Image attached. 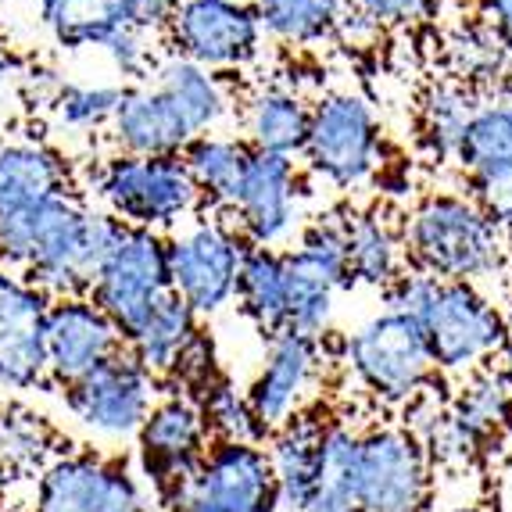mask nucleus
Listing matches in <instances>:
<instances>
[{
    "label": "nucleus",
    "instance_id": "nucleus-1",
    "mask_svg": "<svg viewBox=\"0 0 512 512\" xmlns=\"http://www.w3.org/2000/svg\"><path fill=\"white\" fill-rule=\"evenodd\" d=\"M122 222L101 208H86L76 194H61L0 219V265L26 276L47 298L86 294Z\"/></svg>",
    "mask_w": 512,
    "mask_h": 512
},
{
    "label": "nucleus",
    "instance_id": "nucleus-2",
    "mask_svg": "<svg viewBox=\"0 0 512 512\" xmlns=\"http://www.w3.org/2000/svg\"><path fill=\"white\" fill-rule=\"evenodd\" d=\"M405 262L409 269L441 283L491 280L505 269V237L473 197L434 194L405 222Z\"/></svg>",
    "mask_w": 512,
    "mask_h": 512
},
{
    "label": "nucleus",
    "instance_id": "nucleus-3",
    "mask_svg": "<svg viewBox=\"0 0 512 512\" xmlns=\"http://www.w3.org/2000/svg\"><path fill=\"white\" fill-rule=\"evenodd\" d=\"M337 362L373 402L391 405V409L412 405L419 394L430 391L437 376L419 323L394 308L376 312L348 337H341Z\"/></svg>",
    "mask_w": 512,
    "mask_h": 512
},
{
    "label": "nucleus",
    "instance_id": "nucleus-4",
    "mask_svg": "<svg viewBox=\"0 0 512 512\" xmlns=\"http://www.w3.org/2000/svg\"><path fill=\"white\" fill-rule=\"evenodd\" d=\"M97 197L122 226L162 233L183 226L190 215L201 212V194L187 176L180 158H133L115 154L97 172Z\"/></svg>",
    "mask_w": 512,
    "mask_h": 512
},
{
    "label": "nucleus",
    "instance_id": "nucleus-5",
    "mask_svg": "<svg viewBox=\"0 0 512 512\" xmlns=\"http://www.w3.org/2000/svg\"><path fill=\"white\" fill-rule=\"evenodd\" d=\"M172 294L169 283V255L165 237L137 226H122L115 244L104 255L101 269L94 273L86 298L111 319V326L122 333V341L137 337L140 326L158 312Z\"/></svg>",
    "mask_w": 512,
    "mask_h": 512
},
{
    "label": "nucleus",
    "instance_id": "nucleus-6",
    "mask_svg": "<svg viewBox=\"0 0 512 512\" xmlns=\"http://www.w3.org/2000/svg\"><path fill=\"white\" fill-rule=\"evenodd\" d=\"M427 337L434 373L473 376L487 369L502 348L505 312L473 283H441L437 280L423 316L416 319Z\"/></svg>",
    "mask_w": 512,
    "mask_h": 512
},
{
    "label": "nucleus",
    "instance_id": "nucleus-7",
    "mask_svg": "<svg viewBox=\"0 0 512 512\" xmlns=\"http://www.w3.org/2000/svg\"><path fill=\"white\" fill-rule=\"evenodd\" d=\"M33 512H151L140 473L122 455L61 452L36 473Z\"/></svg>",
    "mask_w": 512,
    "mask_h": 512
},
{
    "label": "nucleus",
    "instance_id": "nucleus-8",
    "mask_svg": "<svg viewBox=\"0 0 512 512\" xmlns=\"http://www.w3.org/2000/svg\"><path fill=\"white\" fill-rule=\"evenodd\" d=\"M248 244L240 240L237 226L226 219H197L187 230L165 237L169 255L172 294L194 312L197 319L215 316L233 305L237 273Z\"/></svg>",
    "mask_w": 512,
    "mask_h": 512
},
{
    "label": "nucleus",
    "instance_id": "nucleus-9",
    "mask_svg": "<svg viewBox=\"0 0 512 512\" xmlns=\"http://www.w3.org/2000/svg\"><path fill=\"white\" fill-rule=\"evenodd\" d=\"M430 502V455L405 423H373L359 437V512H423Z\"/></svg>",
    "mask_w": 512,
    "mask_h": 512
},
{
    "label": "nucleus",
    "instance_id": "nucleus-10",
    "mask_svg": "<svg viewBox=\"0 0 512 512\" xmlns=\"http://www.w3.org/2000/svg\"><path fill=\"white\" fill-rule=\"evenodd\" d=\"M162 512H280L265 444L212 441Z\"/></svg>",
    "mask_w": 512,
    "mask_h": 512
},
{
    "label": "nucleus",
    "instance_id": "nucleus-11",
    "mask_svg": "<svg viewBox=\"0 0 512 512\" xmlns=\"http://www.w3.org/2000/svg\"><path fill=\"white\" fill-rule=\"evenodd\" d=\"M158 394H162V380H154L129 351H122L90 376L61 387V402L86 434H94L97 441L122 444L140 434Z\"/></svg>",
    "mask_w": 512,
    "mask_h": 512
},
{
    "label": "nucleus",
    "instance_id": "nucleus-12",
    "mask_svg": "<svg viewBox=\"0 0 512 512\" xmlns=\"http://www.w3.org/2000/svg\"><path fill=\"white\" fill-rule=\"evenodd\" d=\"M133 441H137L140 480L151 484L154 502L162 509L190 480L197 462L205 459L212 434H208V423L201 416V405L190 394L169 387L158 394V402L151 405L144 427Z\"/></svg>",
    "mask_w": 512,
    "mask_h": 512
},
{
    "label": "nucleus",
    "instance_id": "nucleus-13",
    "mask_svg": "<svg viewBox=\"0 0 512 512\" xmlns=\"http://www.w3.org/2000/svg\"><path fill=\"white\" fill-rule=\"evenodd\" d=\"M316 176L330 187H362L380 165V122L355 94H333L312 108L308 140L301 151Z\"/></svg>",
    "mask_w": 512,
    "mask_h": 512
},
{
    "label": "nucleus",
    "instance_id": "nucleus-14",
    "mask_svg": "<svg viewBox=\"0 0 512 512\" xmlns=\"http://www.w3.org/2000/svg\"><path fill=\"white\" fill-rule=\"evenodd\" d=\"M165 33L176 58L212 72L255 58L262 43V22L255 8L240 0H180Z\"/></svg>",
    "mask_w": 512,
    "mask_h": 512
},
{
    "label": "nucleus",
    "instance_id": "nucleus-15",
    "mask_svg": "<svg viewBox=\"0 0 512 512\" xmlns=\"http://www.w3.org/2000/svg\"><path fill=\"white\" fill-rule=\"evenodd\" d=\"M323 341L298 330H280L265 337V355L255 380L248 384V405L265 434L280 430L305 405H312V387L323 376Z\"/></svg>",
    "mask_w": 512,
    "mask_h": 512
},
{
    "label": "nucleus",
    "instance_id": "nucleus-16",
    "mask_svg": "<svg viewBox=\"0 0 512 512\" xmlns=\"http://www.w3.org/2000/svg\"><path fill=\"white\" fill-rule=\"evenodd\" d=\"M126 351L122 333L86 294L51 298L43 326V355H47V384L69 387L115 355Z\"/></svg>",
    "mask_w": 512,
    "mask_h": 512
},
{
    "label": "nucleus",
    "instance_id": "nucleus-17",
    "mask_svg": "<svg viewBox=\"0 0 512 512\" xmlns=\"http://www.w3.org/2000/svg\"><path fill=\"white\" fill-rule=\"evenodd\" d=\"M298 165L283 154L251 151L244 180L233 197V226L248 248H276L298 226Z\"/></svg>",
    "mask_w": 512,
    "mask_h": 512
},
{
    "label": "nucleus",
    "instance_id": "nucleus-18",
    "mask_svg": "<svg viewBox=\"0 0 512 512\" xmlns=\"http://www.w3.org/2000/svg\"><path fill=\"white\" fill-rule=\"evenodd\" d=\"M51 298L22 273L0 265V387L36 391L47 387L43 326Z\"/></svg>",
    "mask_w": 512,
    "mask_h": 512
},
{
    "label": "nucleus",
    "instance_id": "nucleus-19",
    "mask_svg": "<svg viewBox=\"0 0 512 512\" xmlns=\"http://www.w3.org/2000/svg\"><path fill=\"white\" fill-rule=\"evenodd\" d=\"M108 137L119 154L133 158H180L197 140L176 104L154 83H133L122 90L119 108L108 122Z\"/></svg>",
    "mask_w": 512,
    "mask_h": 512
},
{
    "label": "nucleus",
    "instance_id": "nucleus-20",
    "mask_svg": "<svg viewBox=\"0 0 512 512\" xmlns=\"http://www.w3.org/2000/svg\"><path fill=\"white\" fill-rule=\"evenodd\" d=\"M326 427H330V412L319 409V402H312L298 416L287 419L280 430H273L269 441H265V455H269L280 509L301 512V505L312 495L319 477V462H323Z\"/></svg>",
    "mask_w": 512,
    "mask_h": 512
},
{
    "label": "nucleus",
    "instance_id": "nucleus-21",
    "mask_svg": "<svg viewBox=\"0 0 512 512\" xmlns=\"http://www.w3.org/2000/svg\"><path fill=\"white\" fill-rule=\"evenodd\" d=\"M72 194L69 165L58 151L33 140L22 144H0V219Z\"/></svg>",
    "mask_w": 512,
    "mask_h": 512
},
{
    "label": "nucleus",
    "instance_id": "nucleus-22",
    "mask_svg": "<svg viewBox=\"0 0 512 512\" xmlns=\"http://www.w3.org/2000/svg\"><path fill=\"white\" fill-rule=\"evenodd\" d=\"M344 244H348L351 287L387 291L405 273V240L380 212L344 215Z\"/></svg>",
    "mask_w": 512,
    "mask_h": 512
},
{
    "label": "nucleus",
    "instance_id": "nucleus-23",
    "mask_svg": "<svg viewBox=\"0 0 512 512\" xmlns=\"http://www.w3.org/2000/svg\"><path fill=\"white\" fill-rule=\"evenodd\" d=\"M237 308L248 316L262 337L287 330V269L283 251L276 248H248L237 273Z\"/></svg>",
    "mask_w": 512,
    "mask_h": 512
},
{
    "label": "nucleus",
    "instance_id": "nucleus-24",
    "mask_svg": "<svg viewBox=\"0 0 512 512\" xmlns=\"http://www.w3.org/2000/svg\"><path fill=\"white\" fill-rule=\"evenodd\" d=\"M308 122H312V108L298 94H291V90H262V94L248 101L244 144L251 151L294 158V154L305 151Z\"/></svg>",
    "mask_w": 512,
    "mask_h": 512
},
{
    "label": "nucleus",
    "instance_id": "nucleus-25",
    "mask_svg": "<svg viewBox=\"0 0 512 512\" xmlns=\"http://www.w3.org/2000/svg\"><path fill=\"white\" fill-rule=\"evenodd\" d=\"M40 22L58 47L86 51L133 26V15L129 0H40Z\"/></svg>",
    "mask_w": 512,
    "mask_h": 512
},
{
    "label": "nucleus",
    "instance_id": "nucleus-26",
    "mask_svg": "<svg viewBox=\"0 0 512 512\" xmlns=\"http://www.w3.org/2000/svg\"><path fill=\"white\" fill-rule=\"evenodd\" d=\"M151 83L176 104L194 137H208V129L219 126V119L226 115V94H222L219 79L187 58L172 54V58L158 61Z\"/></svg>",
    "mask_w": 512,
    "mask_h": 512
},
{
    "label": "nucleus",
    "instance_id": "nucleus-27",
    "mask_svg": "<svg viewBox=\"0 0 512 512\" xmlns=\"http://www.w3.org/2000/svg\"><path fill=\"white\" fill-rule=\"evenodd\" d=\"M197 333H201V319H197L176 294H169V298L158 305V312L140 326L137 337H129L126 351L154 376V380L165 384L172 376V369L180 366L183 351L194 344Z\"/></svg>",
    "mask_w": 512,
    "mask_h": 512
},
{
    "label": "nucleus",
    "instance_id": "nucleus-28",
    "mask_svg": "<svg viewBox=\"0 0 512 512\" xmlns=\"http://www.w3.org/2000/svg\"><path fill=\"white\" fill-rule=\"evenodd\" d=\"M359 437L362 430L351 427V419L330 416L323 437V462L308 502L301 512H359L355 505V466H359Z\"/></svg>",
    "mask_w": 512,
    "mask_h": 512
},
{
    "label": "nucleus",
    "instance_id": "nucleus-29",
    "mask_svg": "<svg viewBox=\"0 0 512 512\" xmlns=\"http://www.w3.org/2000/svg\"><path fill=\"white\" fill-rule=\"evenodd\" d=\"M455 162L470 172L473 190L512 176V115L502 104H480L466 122Z\"/></svg>",
    "mask_w": 512,
    "mask_h": 512
},
{
    "label": "nucleus",
    "instance_id": "nucleus-30",
    "mask_svg": "<svg viewBox=\"0 0 512 512\" xmlns=\"http://www.w3.org/2000/svg\"><path fill=\"white\" fill-rule=\"evenodd\" d=\"M248 158L251 147L233 137H197L180 154L183 169L194 180L201 201L219 208V212H230L240 180H244V169H248Z\"/></svg>",
    "mask_w": 512,
    "mask_h": 512
},
{
    "label": "nucleus",
    "instance_id": "nucleus-31",
    "mask_svg": "<svg viewBox=\"0 0 512 512\" xmlns=\"http://www.w3.org/2000/svg\"><path fill=\"white\" fill-rule=\"evenodd\" d=\"M58 452V434L40 412L0 405V484L36 477Z\"/></svg>",
    "mask_w": 512,
    "mask_h": 512
},
{
    "label": "nucleus",
    "instance_id": "nucleus-32",
    "mask_svg": "<svg viewBox=\"0 0 512 512\" xmlns=\"http://www.w3.org/2000/svg\"><path fill=\"white\" fill-rule=\"evenodd\" d=\"M255 15L280 40L312 43L344 26L348 0H255Z\"/></svg>",
    "mask_w": 512,
    "mask_h": 512
},
{
    "label": "nucleus",
    "instance_id": "nucleus-33",
    "mask_svg": "<svg viewBox=\"0 0 512 512\" xmlns=\"http://www.w3.org/2000/svg\"><path fill=\"white\" fill-rule=\"evenodd\" d=\"M448 412H452L480 444H487L498 430H505L512 423L509 380L491 366L466 376V384H462L459 398H455V405Z\"/></svg>",
    "mask_w": 512,
    "mask_h": 512
},
{
    "label": "nucleus",
    "instance_id": "nucleus-34",
    "mask_svg": "<svg viewBox=\"0 0 512 512\" xmlns=\"http://www.w3.org/2000/svg\"><path fill=\"white\" fill-rule=\"evenodd\" d=\"M344 215L348 212H330V215L312 219L305 230H301L298 244L291 248V255L298 258L305 269L323 276L333 291H351L348 244H344Z\"/></svg>",
    "mask_w": 512,
    "mask_h": 512
},
{
    "label": "nucleus",
    "instance_id": "nucleus-35",
    "mask_svg": "<svg viewBox=\"0 0 512 512\" xmlns=\"http://www.w3.org/2000/svg\"><path fill=\"white\" fill-rule=\"evenodd\" d=\"M201 405V416L208 423V434L212 441H237V444H265L269 434L258 427L255 412L248 405V394L233 384L230 376L222 373L212 387L194 398Z\"/></svg>",
    "mask_w": 512,
    "mask_h": 512
},
{
    "label": "nucleus",
    "instance_id": "nucleus-36",
    "mask_svg": "<svg viewBox=\"0 0 512 512\" xmlns=\"http://www.w3.org/2000/svg\"><path fill=\"white\" fill-rule=\"evenodd\" d=\"M477 111L470 90L462 86H434L423 101V144L430 147L437 162H448L459 154L462 133H466V122Z\"/></svg>",
    "mask_w": 512,
    "mask_h": 512
},
{
    "label": "nucleus",
    "instance_id": "nucleus-37",
    "mask_svg": "<svg viewBox=\"0 0 512 512\" xmlns=\"http://www.w3.org/2000/svg\"><path fill=\"white\" fill-rule=\"evenodd\" d=\"M119 83H58V90L51 94L54 119L69 129H101L111 122L115 108L122 101Z\"/></svg>",
    "mask_w": 512,
    "mask_h": 512
},
{
    "label": "nucleus",
    "instance_id": "nucleus-38",
    "mask_svg": "<svg viewBox=\"0 0 512 512\" xmlns=\"http://www.w3.org/2000/svg\"><path fill=\"white\" fill-rule=\"evenodd\" d=\"M452 54H455V69L466 83H477V79H495L505 65V51L498 36L491 33V26H473L466 33H459L452 40Z\"/></svg>",
    "mask_w": 512,
    "mask_h": 512
},
{
    "label": "nucleus",
    "instance_id": "nucleus-39",
    "mask_svg": "<svg viewBox=\"0 0 512 512\" xmlns=\"http://www.w3.org/2000/svg\"><path fill=\"white\" fill-rule=\"evenodd\" d=\"M104 58L111 61V69L119 72L122 79H133V83H144V76L154 72V58L147 51V33L137 26H126L119 33H111L101 43Z\"/></svg>",
    "mask_w": 512,
    "mask_h": 512
},
{
    "label": "nucleus",
    "instance_id": "nucleus-40",
    "mask_svg": "<svg viewBox=\"0 0 512 512\" xmlns=\"http://www.w3.org/2000/svg\"><path fill=\"white\" fill-rule=\"evenodd\" d=\"M348 8L366 22H416L434 11V0H348Z\"/></svg>",
    "mask_w": 512,
    "mask_h": 512
},
{
    "label": "nucleus",
    "instance_id": "nucleus-41",
    "mask_svg": "<svg viewBox=\"0 0 512 512\" xmlns=\"http://www.w3.org/2000/svg\"><path fill=\"white\" fill-rule=\"evenodd\" d=\"M180 8V0H129V15H133V26L144 29V33H158L172 22Z\"/></svg>",
    "mask_w": 512,
    "mask_h": 512
},
{
    "label": "nucleus",
    "instance_id": "nucleus-42",
    "mask_svg": "<svg viewBox=\"0 0 512 512\" xmlns=\"http://www.w3.org/2000/svg\"><path fill=\"white\" fill-rule=\"evenodd\" d=\"M480 4H484L487 26L502 43L505 58H512V0H480Z\"/></svg>",
    "mask_w": 512,
    "mask_h": 512
},
{
    "label": "nucleus",
    "instance_id": "nucleus-43",
    "mask_svg": "<svg viewBox=\"0 0 512 512\" xmlns=\"http://www.w3.org/2000/svg\"><path fill=\"white\" fill-rule=\"evenodd\" d=\"M498 359H502V369L498 373L509 380L512 387V308L505 312V333H502V348H498Z\"/></svg>",
    "mask_w": 512,
    "mask_h": 512
},
{
    "label": "nucleus",
    "instance_id": "nucleus-44",
    "mask_svg": "<svg viewBox=\"0 0 512 512\" xmlns=\"http://www.w3.org/2000/svg\"><path fill=\"white\" fill-rule=\"evenodd\" d=\"M15 69H18V65H15V58H11V54H8V47H4V43H0V86H4L11 76H15Z\"/></svg>",
    "mask_w": 512,
    "mask_h": 512
},
{
    "label": "nucleus",
    "instance_id": "nucleus-45",
    "mask_svg": "<svg viewBox=\"0 0 512 512\" xmlns=\"http://www.w3.org/2000/svg\"><path fill=\"white\" fill-rule=\"evenodd\" d=\"M448 512H491V509H484V505H455V509H448Z\"/></svg>",
    "mask_w": 512,
    "mask_h": 512
},
{
    "label": "nucleus",
    "instance_id": "nucleus-46",
    "mask_svg": "<svg viewBox=\"0 0 512 512\" xmlns=\"http://www.w3.org/2000/svg\"><path fill=\"white\" fill-rule=\"evenodd\" d=\"M505 108H509V115H512V94H509V97H505Z\"/></svg>",
    "mask_w": 512,
    "mask_h": 512
}]
</instances>
